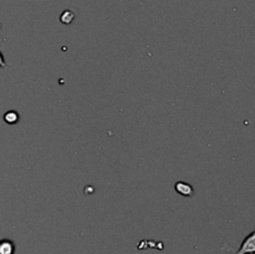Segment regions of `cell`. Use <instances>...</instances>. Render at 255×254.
<instances>
[{
  "instance_id": "6da1fadb",
  "label": "cell",
  "mask_w": 255,
  "mask_h": 254,
  "mask_svg": "<svg viewBox=\"0 0 255 254\" xmlns=\"http://www.w3.org/2000/svg\"><path fill=\"white\" fill-rule=\"evenodd\" d=\"M236 254H255V232H252L248 237H246Z\"/></svg>"
},
{
  "instance_id": "7a4b0ae2",
  "label": "cell",
  "mask_w": 255,
  "mask_h": 254,
  "mask_svg": "<svg viewBox=\"0 0 255 254\" xmlns=\"http://www.w3.org/2000/svg\"><path fill=\"white\" fill-rule=\"evenodd\" d=\"M174 189H176L177 193H179L181 196L184 197H192L194 194V189L193 187L191 186L189 183L183 181H179L174 183Z\"/></svg>"
},
{
  "instance_id": "3957f363",
  "label": "cell",
  "mask_w": 255,
  "mask_h": 254,
  "mask_svg": "<svg viewBox=\"0 0 255 254\" xmlns=\"http://www.w3.org/2000/svg\"><path fill=\"white\" fill-rule=\"evenodd\" d=\"M16 247L10 239H1L0 241V254H15Z\"/></svg>"
},
{
  "instance_id": "277c9868",
  "label": "cell",
  "mask_w": 255,
  "mask_h": 254,
  "mask_svg": "<svg viewBox=\"0 0 255 254\" xmlns=\"http://www.w3.org/2000/svg\"><path fill=\"white\" fill-rule=\"evenodd\" d=\"M4 121L9 125H15L19 122V114L14 110L11 111H7L4 114Z\"/></svg>"
},
{
  "instance_id": "5b68a950",
  "label": "cell",
  "mask_w": 255,
  "mask_h": 254,
  "mask_svg": "<svg viewBox=\"0 0 255 254\" xmlns=\"http://www.w3.org/2000/svg\"><path fill=\"white\" fill-rule=\"evenodd\" d=\"M74 19H75V12L70 9L62 11V14L60 15V21H61L62 24H66V25L71 24V22L74 21Z\"/></svg>"
},
{
  "instance_id": "8992f818",
  "label": "cell",
  "mask_w": 255,
  "mask_h": 254,
  "mask_svg": "<svg viewBox=\"0 0 255 254\" xmlns=\"http://www.w3.org/2000/svg\"><path fill=\"white\" fill-rule=\"evenodd\" d=\"M0 67H2V69H9L7 64H6V62H5L4 55H2L1 51H0Z\"/></svg>"
}]
</instances>
